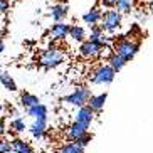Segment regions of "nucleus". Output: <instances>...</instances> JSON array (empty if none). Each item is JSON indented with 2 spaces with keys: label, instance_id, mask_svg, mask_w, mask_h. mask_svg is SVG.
<instances>
[{
  "label": "nucleus",
  "instance_id": "29",
  "mask_svg": "<svg viewBox=\"0 0 153 153\" xmlns=\"http://www.w3.org/2000/svg\"><path fill=\"white\" fill-rule=\"evenodd\" d=\"M150 12H152V14H153V2H152V4H150Z\"/></svg>",
  "mask_w": 153,
  "mask_h": 153
},
{
  "label": "nucleus",
  "instance_id": "30",
  "mask_svg": "<svg viewBox=\"0 0 153 153\" xmlns=\"http://www.w3.org/2000/svg\"><path fill=\"white\" fill-rule=\"evenodd\" d=\"M9 153H19V152H15V150H10V152Z\"/></svg>",
  "mask_w": 153,
  "mask_h": 153
},
{
  "label": "nucleus",
  "instance_id": "32",
  "mask_svg": "<svg viewBox=\"0 0 153 153\" xmlns=\"http://www.w3.org/2000/svg\"><path fill=\"white\" fill-rule=\"evenodd\" d=\"M0 74H2V71H0Z\"/></svg>",
  "mask_w": 153,
  "mask_h": 153
},
{
  "label": "nucleus",
  "instance_id": "16",
  "mask_svg": "<svg viewBox=\"0 0 153 153\" xmlns=\"http://www.w3.org/2000/svg\"><path fill=\"white\" fill-rule=\"evenodd\" d=\"M39 103H41V99L37 98L36 94H32V93L24 91L22 94H20V104H22L25 109L30 108V106H36V104H39Z\"/></svg>",
  "mask_w": 153,
  "mask_h": 153
},
{
  "label": "nucleus",
  "instance_id": "18",
  "mask_svg": "<svg viewBox=\"0 0 153 153\" xmlns=\"http://www.w3.org/2000/svg\"><path fill=\"white\" fill-rule=\"evenodd\" d=\"M57 153H84V146L77 141H69V143H64Z\"/></svg>",
  "mask_w": 153,
  "mask_h": 153
},
{
  "label": "nucleus",
  "instance_id": "25",
  "mask_svg": "<svg viewBox=\"0 0 153 153\" xmlns=\"http://www.w3.org/2000/svg\"><path fill=\"white\" fill-rule=\"evenodd\" d=\"M10 9V0H0V14H5Z\"/></svg>",
  "mask_w": 153,
  "mask_h": 153
},
{
  "label": "nucleus",
  "instance_id": "5",
  "mask_svg": "<svg viewBox=\"0 0 153 153\" xmlns=\"http://www.w3.org/2000/svg\"><path fill=\"white\" fill-rule=\"evenodd\" d=\"M103 49H106V44L104 42H96V41H82L81 47H79V54L82 56L84 59H94L98 57Z\"/></svg>",
  "mask_w": 153,
  "mask_h": 153
},
{
  "label": "nucleus",
  "instance_id": "6",
  "mask_svg": "<svg viewBox=\"0 0 153 153\" xmlns=\"http://www.w3.org/2000/svg\"><path fill=\"white\" fill-rule=\"evenodd\" d=\"M101 25H103L104 30L108 32H114L120 29L121 25V12L120 10H106L103 12V17H101Z\"/></svg>",
  "mask_w": 153,
  "mask_h": 153
},
{
  "label": "nucleus",
  "instance_id": "20",
  "mask_svg": "<svg viewBox=\"0 0 153 153\" xmlns=\"http://www.w3.org/2000/svg\"><path fill=\"white\" fill-rule=\"evenodd\" d=\"M0 82H2V86H4L5 89L17 91V84H15V81L12 79V76H10L9 72H2L0 74Z\"/></svg>",
  "mask_w": 153,
  "mask_h": 153
},
{
  "label": "nucleus",
  "instance_id": "8",
  "mask_svg": "<svg viewBox=\"0 0 153 153\" xmlns=\"http://www.w3.org/2000/svg\"><path fill=\"white\" fill-rule=\"evenodd\" d=\"M69 30H71V25L68 22H56L52 27H51V39L52 41H64L66 37L69 36Z\"/></svg>",
  "mask_w": 153,
  "mask_h": 153
},
{
  "label": "nucleus",
  "instance_id": "15",
  "mask_svg": "<svg viewBox=\"0 0 153 153\" xmlns=\"http://www.w3.org/2000/svg\"><path fill=\"white\" fill-rule=\"evenodd\" d=\"M12 150H15L19 153H34V148L30 146V143H27L25 140H20V138L12 140Z\"/></svg>",
  "mask_w": 153,
  "mask_h": 153
},
{
  "label": "nucleus",
  "instance_id": "2",
  "mask_svg": "<svg viewBox=\"0 0 153 153\" xmlns=\"http://www.w3.org/2000/svg\"><path fill=\"white\" fill-rule=\"evenodd\" d=\"M113 49H114L116 54H120L121 57H125L126 61H131V59L138 54L140 42L133 41L131 37H121V39H118V41L114 42Z\"/></svg>",
  "mask_w": 153,
  "mask_h": 153
},
{
  "label": "nucleus",
  "instance_id": "3",
  "mask_svg": "<svg viewBox=\"0 0 153 153\" xmlns=\"http://www.w3.org/2000/svg\"><path fill=\"white\" fill-rule=\"evenodd\" d=\"M116 77V71L109 64H99L94 71L91 72L89 81L91 84H111Z\"/></svg>",
  "mask_w": 153,
  "mask_h": 153
},
{
  "label": "nucleus",
  "instance_id": "11",
  "mask_svg": "<svg viewBox=\"0 0 153 153\" xmlns=\"http://www.w3.org/2000/svg\"><path fill=\"white\" fill-rule=\"evenodd\" d=\"M68 12H69L68 4H66V2H61V4L54 5V7L51 9V17H52L54 22H62V20H66V17H68Z\"/></svg>",
  "mask_w": 153,
  "mask_h": 153
},
{
  "label": "nucleus",
  "instance_id": "9",
  "mask_svg": "<svg viewBox=\"0 0 153 153\" xmlns=\"http://www.w3.org/2000/svg\"><path fill=\"white\" fill-rule=\"evenodd\" d=\"M94 113H96V111L91 108L89 104H84V106H81V108H77L76 120L91 126V123H93V120H94Z\"/></svg>",
  "mask_w": 153,
  "mask_h": 153
},
{
  "label": "nucleus",
  "instance_id": "27",
  "mask_svg": "<svg viewBox=\"0 0 153 153\" xmlns=\"http://www.w3.org/2000/svg\"><path fill=\"white\" fill-rule=\"evenodd\" d=\"M5 131H7V128H5V120L4 118H0V136L4 135Z\"/></svg>",
  "mask_w": 153,
  "mask_h": 153
},
{
  "label": "nucleus",
  "instance_id": "31",
  "mask_svg": "<svg viewBox=\"0 0 153 153\" xmlns=\"http://www.w3.org/2000/svg\"><path fill=\"white\" fill-rule=\"evenodd\" d=\"M2 108H4V106H2V103H0V111H2Z\"/></svg>",
  "mask_w": 153,
  "mask_h": 153
},
{
  "label": "nucleus",
  "instance_id": "1",
  "mask_svg": "<svg viewBox=\"0 0 153 153\" xmlns=\"http://www.w3.org/2000/svg\"><path fill=\"white\" fill-rule=\"evenodd\" d=\"M64 59H66V54L62 51L56 47V45H51L39 56V66L44 69H52V68H57L59 64H62Z\"/></svg>",
  "mask_w": 153,
  "mask_h": 153
},
{
  "label": "nucleus",
  "instance_id": "23",
  "mask_svg": "<svg viewBox=\"0 0 153 153\" xmlns=\"http://www.w3.org/2000/svg\"><path fill=\"white\" fill-rule=\"evenodd\" d=\"M91 140H93V135H91L89 131H88L86 135H82L81 138H77L76 141H77V143H79V145H82V146H84V148H86V146H88V145L91 143Z\"/></svg>",
  "mask_w": 153,
  "mask_h": 153
},
{
  "label": "nucleus",
  "instance_id": "13",
  "mask_svg": "<svg viewBox=\"0 0 153 153\" xmlns=\"http://www.w3.org/2000/svg\"><path fill=\"white\" fill-rule=\"evenodd\" d=\"M106 99H108V93L104 91V93H99V94H93V96L89 98V101H88V104H89L91 108L98 113V111H101V109L104 108Z\"/></svg>",
  "mask_w": 153,
  "mask_h": 153
},
{
  "label": "nucleus",
  "instance_id": "12",
  "mask_svg": "<svg viewBox=\"0 0 153 153\" xmlns=\"http://www.w3.org/2000/svg\"><path fill=\"white\" fill-rule=\"evenodd\" d=\"M29 131L34 138L41 140L47 131V120H34V123L29 126Z\"/></svg>",
  "mask_w": 153,
  "mask_h": 153
},
{
  "label": "nucleus",
  "instance_id": "21",
  "mask_svg": "<svg viewBox=\"0 0 153 153\" xmlns=\"http://www.w3.org/2000/svg\"><path fill=\"white\" fill-rule=\"evenodd\" d=\"M133 5H135V0H118L116 9L120 10L121 14H126V12H131Z\"/></svg>",
  "mask_w": 153,
  "mask_h": 153
},
{
  "label": "nucleus",
  "instance_id": "7",
  "mask_svg": "<svg viewBox=\"0 0 153 153\" xmlns=\"http://www.w3.org/2000/svg\"><path fill=\"white\" fill-rule=\"evenodd\" d=\"M88 130H89V125L74 120V123H72V125L68 128V131H66V136H68L69 141H76L77 138H81L82 135H86Z\"/></svg>",
  "mask_w": 153,
  "mask_h": 153
},
{
  "label": "nucleus",
  "instance_id": "4",
  "mask_svg": "<svg viewBox=\"0 0 153 153\" xmlns=\"http://www.w3.org/2000/svg\"><path fill=\"white\" fill-rule=\"evenodd\" d=\"M91 96H93L91 94V89H88V88H84V86H79V88H76V89L72 91L71 94L64 96L62 101L68 103V104H71V106L81 108V106L88 104V101H89Z\"/></svg>",
  "mask_w": 153,
  "mask_h": 153
},
{
  "label": "nucleus",
  "instance_id": "14",
  "mask_svg": "<svg viewBox=\"0 0 153 153\" xmlns=\"http://www.w3.org/2000/svg\"><path fill=\"white\" fill-rule=\"evenodd\" d=\"M27 114L32 116L34 120H47V106L42 103L30 106V108H27Z\"/></svg>",
  "mask_w": 153,
  "mask_h": 153
},
{
  "label": "nucleus",
  "instance_id": "19",
  "mask_svg": "<svg viewBox=\"0 0 153 153\" xmlns=\"http://www.w3.org/2000/svg\"><path fill=\"white\" fill-rule=\"evenodd\" d=\"M69 37H71L74 42H82L86 37V32L81 25H71V30H69Z\"/></svg>",
  "mask_w": 153,
  "mask_h": 153
},
{
  "label": "nucleus",
  "instance_id": "28",
  "mask_svg": "<svg viewBox=\"0 0 153 153\" xmlns=\"http://www.w3.org/2000/svg\"><path fill=\"white\" fill-rule=\"evenodd\" d=\"M0 52H4V42L0 41Z\"/></svg>",
  "mask_w": 153,
  "mask_h": 153
},
{
  "label": "nucleus",
  "instance_id": "22",
  "mask_svg": "<svg viewBox=\"0 0 153 153\" xmlns=\"http://www.w3.org/2000/svg\"><path fill=\"white\" fill-rule=\"evenodd\" d=\"M10 128L15 131V133H22L25 128H27V125H25V121H24V118H14L12 121H10Z\"/></svg>",
  "mask_w": 153,
  "mask_h": 153
},
{
  "label": "nucleus",
  "instance_id": "24",
  "mask_svg": "<svg viewBox=\"0 0 153 153\" xmlns=\"http://www.w3.org/2000/svg\"><path fill=\"white\" fill-rule=\"evenodd\" d=\"M12 150V141L9 140H0V153H9Z\"/></svg>",
  "mask_w": 153,
  "mask_h": 153
},
{
  "label": "nucleus",
  "instance_id": "26",
  "mask_svg": "<svg viewBox=\"0 0 153 153\" xmlns=\"http://www.w3.org/2000/svg\"><path fill=\"white\" fill-rule=\"evenodd\" d=\"M101 4H103L104 7H116L118 0H101Z\"/></svg>",
  "mask_w": 153,
  "mask_h": 153
},
{
  "label": "nucleus",
  "instance_id": "17",
  "mask_svg": "<svg viewBox=\"0 0 153 153\" xmlns=\"http://www.w3.org/2000/svg\"><path fill=\"white\" fill-rule=\"evenodd\" d=\"M126 62H128V61H126L125 57H121L120 54H116V52H113V54L109 56V59H108V64H109V66H111V68L114 69L116 72L121 71V69L126 66Z\"/></svg>",
  "mask_w": 153,
  "mask_h": 153
},
{
  "label": "nucleus",
  "instance_id": "10",
  "mask_svg": "<svg viewBox=\"0 0 153 153\" xmlns=\"http://www.w3.org/2000/svg\"><path fill=\"white\" fill-rule=\"evenodd\" d=\"M101 17H103V12L99 10L98 5H94L91 10H88L84 15H82V22H86L89 27H93V25H98V24H101Z\"/></svg>",
  "mask_w": 153,
  "mask_h": 153
}]
</instances>
